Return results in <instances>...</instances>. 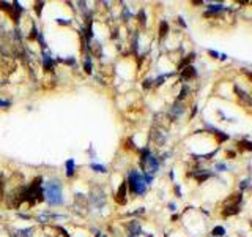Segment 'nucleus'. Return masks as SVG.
Returning a JSON list of instances; mask_svg holds the SVG:
<instances>
[{
  "instance_id": "1",
  "label": "nucleus",
  "mask_w": 252,
  "mask_h": 237,
  "mask_svg": "<svg viewBox=\"0 0 252 237\" xmlns=\"http://www.w3.org/2000/svg\"><path fill=\"white\" fill-rule=\"evenodd\" d=\"M43 195H44L46 201L50 206H62L65 202L63 193H62V183L57 179L49 180V182L44 183V186H43Z\"/></svg>"
},
{
  "instance_id": "2",
  "label": "nucleus",
  "mask_w": 252,
  "mask_h": 237,
  "mask_svg": "<svg viewBox=\"0 0 252 237\" xmlns=\"http://www.w3.org/2000/svg\"><path fill=\"white\" fill-rule=\"evenodd\" d=\"M128 186H129V190H131V193H134V195H143L145 191H147V183H145V180H143V174H140L139 171H136V169H133V171H129V174H128Z\"/></svg>"
},
{
  "instance_id": "3",
  "label": "nucleus",
  "mask_w": 252,
  "mask_h": 237,
  "mask_svg": "<svg viewBox=\"0 0 252 237\" xmlns=\"http://www.w3.org/2000/svg\"><path fill=\"white\" fill-rule=\"evenodd\" d=\"M235 93H236L238 100H240V101H241L244 106H252V97H249V95H247L244 90H241V89L235 87Z\"/></svg>"
},
{
  "instance_id": "4",
  "label": "nucleus",
  "mask_w": 252,
  "mask_h": 237,
  "mask_svg": "<svg viewBox=\"0 0 252 237\" xmlns=\"http://www.w3.org/2000/svg\"><path fill=\"white\" fill-rule=\"evenodd\" d=\"M142 232V229H140V225H139V221H131L129 225H128V234H129V237H137L139 234Z\"/></svg>"
},
{
  "instance_id": "5",
  "label": "nucleus",
  "mask_w": 252,
  "mask_h": 237,
  "mask_svg": "<svg viewBox=\"0 0 252 237\" xmlns=\"http://www.w3.org/2000/svg\"><path fill=\"white\" fill-rule=\"evenodd\" d=\"M126 188H128V183L126 182H121L120 188H118V191H117V201L120 204H124L126 202Z\"/></svg>"
},
{
  "instance_id": "6",
  "label": "nucleus",
  "mask_w": 252,
  "mask_h": 237,
  "mask_svg": "<svg viewBox=\"0 0 252 237\" xmlns=\"http://www.w3.org/2000/svg\"><path fill=\"white\" fill-rule=\"evenodd\" d=\"M43 68H44V71H52L54 70V60L46 52H43Z\"/></svg>"
},
{
  "instance_id": "7",
  "label": "nucleus",
  "mask_w": 252,
  "mask_h": 237,
  "mask_svg": "<svg viewBox=\"0 0 252 237\" xmlns=\"http://www.w3.org/2000/svg\"><path fill=\"white\" fill-rule=\"evenodd\" d=\"M65 166H66V176H68V177H72L74 172H76V161H74V158L66 160Z\"/></svg>"
},
{
  "instance_id": "8",
  "label": "nucleus",
  "mask_w": 252,
  "mask_h": 237,
  "mask_svg": "<svg viewBox=\"0 0 252 237\" xmlns=\"http://www.w3.org/2000/svg\"><path fill=\"white\" fill-rule=\"evenodd\" d=\"M238 210H240L238 204H229V206H225V209L222 210V215L224 217H230V215H235Z\"/></svg>"
},
{
  "instance_id": "9",
  "label": "nucleus",
  "mask_w": 252,
  "mask_h": 237,
  "mask_svg": "<svg viewBox=\"0 0 252 237\" xmlns=\"http://www.w3.org/2000/svg\"><path fill=\"white\" fill-rule=\"evenodd\" d=\"M84 70H85V73H87V75H91V71H93V65H91V59H90V56H85V59H84Z\"/></svg>"
},
{
  "instance_id": "10",
  "label": "nucleus",
  "mask_w": 252,
  "mask_h": 237,
  "mask_svg": "<svg viewBox=\"0 0 252 237\" xmlns=\"http://www.w3.org/2000/svg\"><path fill=\"white\" fill-rule=\"evenodd\" d=\"M90 169H91V171H95V172H99V174H104V172H107L106 166H103V164H96V163H90Z\"/></svg>"
},
{
  "instance_id": "11",
  "label": "nucleus",
  "mask_w": 252,
  "mask_h": 237,
  "mask_svg": "<svg viewBox=\"0 0 252 237\" xmlns=\"http://www.w3.org/2000/svg\"><path fill=\"white\" fill-rule=\"evenodd\" d=\"M194 76H195L194 66H186V68L183 70V78H184V79H191V78H194Z\"/></svg>"
},
{
  "instance_id": "12",
  "label": "nucleus",
  "mask_w": 252,
  "mask_h": 237,
  "mask_svg": "<svg viewBox=\"0 0 252 237\" xmlns=\"http://www.w3.org/2000/svg\"><path fill=\"white\" fill-rule=\"evenodd\" d=\"M33 234V228H25L17 231V237H30Z\"/></svg>"
},
{
  "instance_id": "13",
  "label": "nucleus",
  "mask_w": 252,
  "mask_h": 237,
  "mask_svg": "<svg viewBox=\"0 0 252 237\" xmlns=\"http://www.w3.org/2000/svg\"><path fill=\"white\" fill-rule=\"evenodd\" d=\"M224 232H225V231H224V228H222V226H217V228H214V229H213V232H211V234H213L214 237H222V235H224Z\"/></svg>"
},
{
  "instance_id": "14",
  "label": "nucleus",
  "mask_w": 252,
  "mask_h": 237,
  "mask_svg": "<svg viewBox=\"0 0 252 237\" xmlns=\"http://www.w3.org/2000/svg\"><path fill=\"white\" fill-rule=\"evenodd\" d=\"M32 33L29 35V38L30 40H36L38 38V35H40V32H38V29H36V26H35V24H33V26H32V30H30Z\"/></svg>"
},
{
  "instance_id": "15",
  "label": "nucleus",
  "mask_w": 252,
  "mask_h": 237,
  "mask_svg": "<svg viewBox=\"0 0 252 237\" xmlns=\"http://www.w3.org/2000/svg\"><path fill=\"white\" fill-rule=\"evenodd\" d=\"M214 131V134L217 136V139L222 142V141H225V139H229V134H224L222 131H219V130H213Z\"/></svg>"
},
{
  "instance_id": "16",
  "label": "nucleus",
  "mask_w": 252,
  "mask_h": 237,
  "mask_svg": "<svg viewBox=\"0 0 252 237\" xmlns=\"http://www.w3.org/2000/svg\"><path fill=\"white\" fill-rule=\"evenodd\" d=\"M167 30H169L167 22H161V36H166L167 35Z\"/></svg>"
},
{
  "instance_id": "17",
  "label": "nucleus",
  "mask_w": 252,
  "mask_h": 237,
  "mask_svg": "<svg viewBox=\"0 0 252 237\" xmlns=\"http://www.w3.org/2000/svg\"><path fill=\"white\" fill-rule=\"evenodd\" d=\"M208 8H210V11H211V13H217V11H222V7H221V5H210ZM211 13H208V14H211Z\"/></svg>"
},
{
  "instance_id": "18",
  "label": "nucleus",
  "mask_w": 252,
  "mask_h": 237,
  "mask_svg": "<svg viewBox=\"0 0 252 237\" xmlns=\"http://www.w3.org/2000/svg\"><path fill=\"white\" fill-rule=\"evenodd\" d=\"M57 22L58 24H63V26H69V24H71V19H57Z\"/></svg>"
},
{
  "instance_id": "19",
  "label": "nucleus",
  "mask_w": 252,
  "mask_h": 237,
  "mask_svg": "<svg viewBox=\"0 0 252 237\" xmlns=\"http://www.w3.org/2000/svg\"><path fill=\"white\" fill-rule=\"evenodd\" d=\"M186 93H188V87H183V89H181V92H180V97H178V98H180V100H183V98L186 97Z\"/></svg>"
},
{
  "instance_id": "20",
  "label": "nucleus",
  "mask_w": 252,
  "mask_h": 237,
  "mask_svg": "<svg viewBox=\"0 0 252 237\" xmlns=\"http://www.w3.org/2000/svg\"><path fill=\"white\" fill-rule=\"evenodd\" d=\"M65 63H66V65H76V59H74V57H68V59L65 60Z\"/></svg>"
},
{
  "instance_id": "21",
  "label": "nucleus",
  "mask_w": 252,
  "mask_h": 237,
  "mask_svg": "<svg viewBox=\"0 0 252 237\" xmlns=\"http://www.w3.org/2000/svg\"><path fill=\"white\" fill-rule=\"evenodd\" d=\"M241 144L246 147V149H249V150H252V142H247V141H243Z\"/></svg>"
},
{
  "instance_id": "22",
  "label": "nucleus",
  "mask_w": 252,
  "mask_h": 237,
  "mask_svg": "<svg viewBox=\"0 0 252 237\" xmlns=\"http://www.w3.org/2000/svg\"><path fill=\"white\" fill-rule=\"evenodd\" d=\"M151 82H153L151 79H147V81H145V84H143V87H145V89H148V87L151 85Z\"/></svg>"
},
{
  "instance_id": "23",
  "label": "nucleus",
  "mask_w": 252,
  "mask_h": 237,
  "mask_svg": "<svg viewBox=\"0 0 252 237\" xmlns=\"http://www.w3.org/2000/svg\"><path fill=\"white\" fill-rule=\"evenodd\" d=\"M41 7H43V3H36V13H38V16L41 14Z\"/></svg>"
},
{
  "instance_id": "24",
  "label": "nucleus",
  "mask_w": 252,
  "mask_h": 237,
  "mask_svg": "<svg viewBox=\"0 0 252 237\" xmlns=\"http://www.w3.org/2000/svg\"><path fill=\"white\" fill-rule=\"evenodd\" d=\"M17 215H19V217H21V218H30V217H29V215H25V213H17Z\"/></svg>"
},
{
  "instance_id": "25",
  "label": "nucleus",
  "mask_w": 252,
  "mask_h": 237,
  "mask_svg": "<svg viewBox=\"0 0 252 237\" xmlns=\"http://www.w3.org/2000/svg\"><path fill=\"white\" fill-rule=\"evenodd\" d=\"M210 56H213V57H217V52H214V51H210Z\"/></svg>"
},
{
  "instance_id": "26",
  "label": "nucleus",
  "mask_w": 252,
  "mask_h": 237,
  "mask_svg": "<svg viewBox=\"0 0 252 237\" xmlns=\"http://www.w3.org/2000/svg\"><path fill=\"white\" fill-rule=\"evenodd\" d=\"M99 237H107V235H106V234H101V235H99Z\"/></svg>"
},
{
  "instance_id": "27",
  "label": "nucleus",
  "mask_w": 252,
  "mask_h": 237,
  "mask_svg": "<svg viewBox=\"0 0 252 237\" xmlns=\"http://www.w3.org/2000/svg\"><path fill=\"white\" fill-rule=\"evenodd\" d=\"M249 76H250V78H252V73H249Z\"/></svg>"
}]
</instances>
